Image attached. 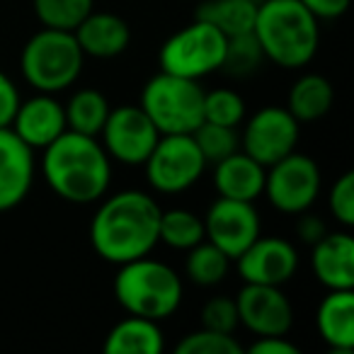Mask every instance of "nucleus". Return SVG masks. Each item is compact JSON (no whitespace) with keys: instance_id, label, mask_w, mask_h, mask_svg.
I'll list each match as a JSON object with an SVG mask.
<instances>
[{"instance_id":"nucleus-14","label":"nucleus","mask_w":354,"mask_h":354,"mask_svg":"<svg viewBox=\"0 0 354 354\" xmlns=\"http://www.w3.org/2000/svg\"><path fill=\"white\" fill-rule=\"evenodd\" d=\"M236 308L241 325L255 337L286 335L294 325V306L281 286L243 284L236 296Z\"/></svg>"},{"instance_id":"nucleus-8","label":"nucleus","mask_w":354,"mask_h":354,"mask_svg":"<svg viewBox=\"0 0 354 354\" xmlns=\"http://www.w3.org/2000/svg\"><path fill=\"white\" fill-rule=\"evenodd\" d=\"M141 167L153 192L172 197L192 189L209 165L192 133H160Z\"/></svg>"},{"instance_id":"nucleus-2","label":"nucleus","mask_w":354,"mask_h":354,"mask_svg":"<svg viewBox=\"0 0 354 354\" xmlns=\"http://www.w3.org/2000/svg\"><path fill=\"white\" fill-rule=\"evenodd\" d=\"M41 175L49 189L68 204H97L112 185V158L97 136L66 129L44 148Z\"/></svg>"},{"instance_id":"nucleus-6","label":"nucleus","mask_w":354,"mask_h":354,"mask_svg":"<svg viewBox=\"0 0 354 354\" xmlns=\"http://www.w3.org/2000/svg\"><path fill=\"white\" fill-rule=\"evenodd\" d=\"M138 107L160 133H192L204 122V88L199 80L158 71L143 85Z\"/></svg>"},{"instance_id":"nucleus-29","label":"nucleus","mask_w":354,"mask_h":354,"mask_svg":"<svg viewBox=\"0 0 354 354\" xmlns=\"http://www.w3.org/2000/svg\"><path fill=\"white\" fill-rule=\"evenodd\" d=\"M192 138L197 141L207 165L223 160V158H228L231 153H236L241 148V133H238V129L221 127V124H212V122L199 124L192 131Z\"/></svg>"},{"instance_id":"nucleus-11","label":"nucleus","mask_w":354,"mask_h":354,"mask_svg":"<svg viewBox=\"0 0 354 354\" xmlns=\"http://www.w3.org/2000/svg\"><path fill=\"white\" fill-rule=\"evenodd\" d=\"M97 138L112 162L141 167L160 138V131L138 104H122L109 109V117Z\"/></svg>"},{"instance_id":"nucleus-34","label":"nucleus","mask_w":354,"mask_h":354,"mask_svg":"<svg viewBox=\"0 0 354 354\" xmlns=\"http://www.w3.org/2000/svg\"><path fill=\"white\" fill-rule=\"evenodd\" d=\"M20 88L17 83L6 73V71H0V129H8L15 117L17 107H20Z\"/></svg>"},{"instance_id":"nucleus-17","label":"nucleus","mask_w":354,"mask_h":354,"mask_svg":"<svg viewBox=\"0 0 354 354\" xmlns=\"http://www.w3.org/2000/svg\"><path fill=\"white\" fill-rule=\"evenodd\" d=\"M310 270L325 289H354V238L349 228L328 231L310 245Z\"/></svg>"},{"instance_id":"nucleus-4","label":"nucleus","mask_w":354,"mask_h":354,"mask_svg":"<svg viewBox=\"0 0 354 354\" xmlns=\"http://www.w3.org/2000/svg\"><path fill=\"white\" fill-rule=\"evenodd\" d=\"M112 291L129 315H141L158 323L172 318L185 299L183 277L167 262L151 255L117 265Z\"/></svg>"},{"instance_id":"nucleus-13","label":"nucleus","mask_w":354,"mask_h":354,"mask_svg":"<svg viewBox=\"0 0 354 354\" xmlns=\"http://www.w3.org/2000/svg\"><path fill=\"white\" fill-rule=\"evenodd\" d=\"M243 284L284 286L299 272L301 257L291 241L279 236H260L236 257Z\"/></svg>"},{"instance_id":"nucleus-37","label":"nucleus","mask_w":354,"mask_h":354,"mask_svg":"<svg viewBox=\"0 0 354 354\" xmlns=\"http://www.w3.org/2000/svg\"><path fill=\"white\" fill-rule=\"evenodd\" d=\"M320 22L323 20H339L344 12L349 10V3L352 0H301Z\"/></svg>"},{"instance_id":"nucleus-25","label":"nucleus","mask_w":354,"mask_h":354,"mask_svg":"<svg viewBox=\"0 0 354 354\" xmlns=\"http://www.w3.org/2000/svg\"><path fill=\"white\" fill-rule=\"evenodd\" d=\"M231 262L233 260L226 252L218 250L214 243H209L204 238L202 243H197V245L187 250V257H185V277L192 284L212 289V286H218L228 277Z\"/></svg>"},{"instance_id":"nucleus-15","label":"nucleus","mask_w":354,"mask_h":354,"mask_svg":"<svg viewBox=\"0 0 354 354\" xmlns=\"http://www.w3.org/2000/svg\"><path fill=\"white\" fill-rule=\"evenodd\" d=\"M35 175V151L10 127L0 129V214L12 212L30 197Z\"/></svg>"},{"instance_id":"nucleus-18","label":"nucleus","mask_w":354,"mask_h":354,"mask_svg":"<svg viewBox=\"0 0 354 354\" xmlns=\"http://www.w3.org/2000/svg\"><path fill=\"white\" fill-rule=\"evenodd\" d=\"M73 37L78 41L85 59L109 61L122 56L131 44V27L124 17L114 12H97L93 10L78 27L73 30Z\"/></svg>"},{"instance_id":"nucleus-21","label":"nucleus","mask_w":354,"mask_h":354,"mask_svg":"<svg viewBox=\"0 0 354 354\" xmlns=\"http://www.w3.org/2000/svg\"><path fill=\"white\" fill-rule=\"evenodd\" d=\"M102 349L107 354H160L165 349V333L158 320L129 315L109 330Z\"/></svg>"},{"instance_id":"nucleus-28","label":"nucleus","mask_w":354,"mask_h":354,"mask_svg":"<svg viewBox=\"0 0 354 354\" xmlns=\"http://www.w3.org/2000/svg\"><path fill=\"white\" fill-rule=\"evenodd\" d=\"M248 117L245 100L233 88H214L204 90V122L221 124V127L238 129Z\"/></svg>"},{"instance_id":"nucleus-9","label":"nucleus","mask_w":354,"mask_h":354,"mask_svg":"<svg viewBox=\"0 0 354 354\" xmlns=\"http://www.w3.org/2000/svg\"><path fill=\"white\" fill-rule=\"evenodd\" d=\"M320 189H323V172L318 162L306 153L294 151L267 167L262 194L279 214L299 216L313 209Z\"/></svg>"},{"instance_id":"nucleus-10","label":"nucleus","mask_w":354,"mask_h":354,"mask_svg":"<svg viewBox=\"0 0 354 354\" xmlns=\"http://www.w3.org/2000/svg\"><path fill=\"white\" fill-rule=\"evenodd\" d=\"M241 127V151L265 167L294 153L301 138V124L291 117L289 109L277 104L260 107L255 114L243 119Z\"/></svg>"},{"instance_id":"nucleus-32","label":"nucleus","mask_w":354,"mask_h":354,"mask_svg":"<svg viewBox=\"0 0 354 354\" xmlns=\"http://www.w3.org/2000/svg\"><path fill=\"white\" fill-rule=\"evenodd\" d=\"M328 212L342 228L354 226V172H342L328 192Z\"/></svg>"},{"instance_id":"nucleus-19","label":"nucleus","mask_w":354,"mask_h":354,"mask_svg":"<svg viewBox=\"0 0 354 354\" xmlns=\"http://www.w3.org/2000/svg\"><path fill=\"white\" fill-rule=\"evenodd\" d=\"M265 165H260L255 158L238 148L228 158L214 162V189L218 192V197L255 202L262 197V189H265Z\"/></svg>"},{"instance_id":"nucleus-24","label":"nucleus","mask_w":354,"mask_h":354,"mask_svg":"<svg viewBox=\"0 0 354 354\" xmlns=\"http://www.w3.org/2000/svg\"><path fill=\"white\" fill-rule=\"evenodd\" d=\"M260 0H204L197 8L199 20L212 22L226 37H238L252 32Z\"/></svg>"},{"instance_id":"nucleus-7","label":"nucleus","mask_w":354,"mask_h":354,"mask_svg":"<svg viewBox=\"0 0 354 354\" xmlns=\"http://www.w3.org/2000/svg\"><path fill=\"white\" fill-rule=\"evenodd\" d=\"M228 37L207 20L194 17L189 25L177 30L162 41L158 51L160 71L183 75L189 80H202L221 71L226 56Z\"/></svg>"},{"instance_id":"nucleus-36","label":"nucleus","mask_w":354,"mask_h":354,"mask_svg":"<svg viewBox=\"0 0 354 354\" xmlns=\"http://www.w3.org/2000/svg\"><path fill=\"white\" fill-rule=\"evenodd\" d=\"M248 354H299L301 349L294 342L286 339V335H265L257 337L250 347H245Z\"/></svg>"},{"instance_id":"nucleus-30","label":"nucleus","mask_w":354,"mask_h":354,"mask_svg":"<svg viewBox=\"0 0 354 354\" xmlns=\"http://www.w3.org/2000/svg\"><path fill=\"white\" fill-rule=\"evenodd\" d=\"M262 64H265V54H262L260 44H257V39L252 37V32L228 37L221 71H226L228 75H236V78H245V75L255 73Z\"/></svg>"},{"instance_id":"nucleus-5","label":"nucleus","mask_w":354,"mask_h":354,"mask_svg":"<svg viewBox=\"0 0 354 354\" xmlns=\"http://www.w3.org/2000/svg\"><path fill=\"white\" fill-rule=\"evenodd\" d=\"M85 66L73 32L41 27L22 46L20 71L25 83L37 93L59 95L78 83Z\"/></svg>"},{"instance_id":"nucleus-12","label":"nucleus","mask_w":354,"mask_h":354,"mask_svg":"<svg viewBox=\"0 0 354 354\" xmlns=\"http://www.w3.org/2000/svg\"><path fill=\"white\" fill-rule=\"evenodd\" d=\"M204 221V238L236 260L255 238L262 236V216L255 202L218 197L207 214Z\"/></svg>"},{"instance_id":"nucleus-31","label":"nucleus","mask_w":354,"mask_h":354,"mask_svg":"<svg viewBox=\"0 0 354 354\" xmlns=\"http://www.w3.org/2000/svg\"><path fill=\"white\" fill-rule=\"evenodd\" d=\"M177 354H243L245 347L236 335L218 333V330L199 328L187 333L175 344Z\"/></svg>"},{"instance_id":"nucleus-27","label":"nucleus","mask_w":354,"mask_h":354,"mask_svg":"<svg viewBox=\"0 0 354 354\" xmlns=\"http://www.w3.org/2000/svg\"><path fill=\"white\" fill-rule=\"evenodd\" d=\"M32 10L41 27L73 32L95 10V0H32Z\"/></svg>"},{"instance_id":"nucleus-35","label":"nucleus","mask_w":354,"mask_h":354,"mask_svg":"<svg viewBox=\"0 0 354 354\" xmlns=\"http://www.w3.org/2000/svg\"><path fill=\"white\" fill-rule=\"evenodd\" d=\"M328 231H330L328 223H325L320 216H315V214H310V212L299 214V221H296V236H299V241L304 243V245H308V248L315 245V243H318Z\"/></svg>"},{"instance_id":"nucleus-22","label":"nucleus","mask_w":354,"mask_h":354,"mask_svg":"<svg viewBox=\"0 0 354 354\" xmlns=\"http://www.w3.org/2000/svg\"><path fill=\"white\" fill-rule=\"evenodd\" d=\"M335 102V90L325 75L304 73L294 80L286 95V109L299 124H315L330 112Z\"/></svg>"},{"instance_id":"nucleus-26","label":"nucleus","mask_w":354,"mask_h":354,"mask_svg":"<svg viewBox=\"0 0 354 354\" xmlns=\"http://www.w3.org/2000/svg\"><path fill=\"white\" fill-rule=\"evenodd\" d=\"M158 241L170 250L187 252L197 243L204 241V221L199 214L189 209H162L160 226H158Z\"/></svg>"},{"instance_id":"nucleus-1","label":"nucleus","mask_w":354,"mask_h":354,"mask_svg":"<svg viewBox=\"0 0 354 354\" xmlns=\"http://www.w3.org/2000/svg\"><path fill=\"white\" fill-rule=\"evenodd\" d=\"M160 204L143 189L104 194L90 221V245L109 265L146 257L156 250Z\"/></svg>"},{"instance_id":"nucleus-23","label":"nucleus","mask_w":354,"mask_h":354,"mask_svg":"<svg viewBox=\"0 0 354 354\" xmlns=\"http://www.w3.org/2000/svg\"><path fill=\"white\" fill-rule=\"evenodd\" d=\"M109 100L95 88H80L64 102L66 127L85 136H100L109 117Z\"/></svg>"},{"instance_id":"nucleus-33","label":"nucleus","mask_w":354,"mask_h":354,"mask_svg":"<svg viewBox=\"0 0 354 354\" xmlns=\"http://www.w3.org/2000/svg\"><path fill=\"white\" fill-rule=\"evenodd\" d=\"M199 318H202V328L218 330V333L236 335V330L241 328L236 299H231V296H214V299H209L204 304Z\"/></svg>"},{"instance_id":"nucleus-16","label":"nucleus","mask_w":354,"mask_h":354,"mask_svg":"<svg viewBox=\"0 0 354 354\" xmlns=\"http://www.w3.org/2000/svg\"><path fill=\"white\" fill-rule=\"evenodd\" d=\"M10 129L32 151H44L51 141H56L68 129L64 102L49 93H37L27 100H20Z\"/></svg>"},{"instance_id":"nucleus-20","label":"nucleus","mask_w":354,"mask_h":354,"mask_svg":"<svg viewBox=\"0 0 354 354\" xmlns=\"http://www.w3.org/2000/svg\"><path fill=\"white\" fill-rule=\"evenodd\" d=\"M318 335L333 352L354 349V289H330L315 310Z\"/></svg>"},{"instance_id":"nucleus-3","label":"nucleus","mask_w":354,"mask_h":354,"mask_svg":"<svg viewBox=\"0 0 354 354\" xmlns=\"http://www.w3.org/2000/svg\"><path fill=\"white\" fill-rule=\"evenodd\" d=\"M252 37L265 61L286 71L306 68L320 49V20L301 0H260Z\"/></svg>"}]
</instances>
